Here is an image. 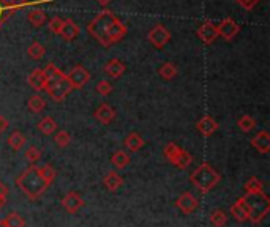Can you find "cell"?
<instances>
[{
    "mask_svg": "<svg viewBox=\"0 0 270 227\" xmlns=\"http://www.w3.org/2000/svg\"><path fill=\"white\" fill-rule=\"evenodd\" d=\"M87 30L103 46H111L117 43L127 33V27L109 11L100 13L89 24Z\"/></svg>",
    "mask_w": 270,
    "mask_h": 227,
    "instance_id": "cell-1",
    "label": "cell"
},
{
    "mask_svg": "<svg viewBox=\"0 0 270 227\" xmlns=\"http://www.w3.org/2000/svg\"><path fill=\"white\" fill-rule=\"evenodd\" d=\"M16 187L23 191L29 199L35 200V199H40L46 193V190L49 188V184L45 181V178L41 177V174L38 172V166L32 164V166H29L23 174L16 178Z\"/></svg>",
    "mask_w": 270,
    "mask_h": 227,
    "instance_id": "cell-2",
    "label": "cell"
},
{
    "mask_svg": "<svg viewBox=\"0 0 270 227\" xmlns=\"http://www.w3.org/2000/svg\"><path fill=\"white\" fill-rule=\"evenodd\" d=\"M191 183L196 187V190H199L201 193H209L212 188H215L220 183L221 177L220 174L210 166V164H201L198 169L193 171L191 177H190Z\"/></svg>",
    "mask_w": 270,
    "mask_h": 227,
    "instance_id": "cell-3",
    "label": "cell"
},
{
    "mask_svg": "<svg viewBox=\"0 0 270 227\" xmlns=\"http://www.w3.org/2000/svg\"><path fill=\"white\" fill-rule=\"evenodd\" d=\"M243 200L248 209V219L253 224L261 222L270 212V199L264 193L258 194H245Z\"/></svg>",
    "mask_w": 270,
    "mask_h": 227,
    "instance_id": "cell-4",
    "label": "cell"
},
{
    "mask_svg": "<svg viewBox=\"0 0 270 227\" xmlns=\"http://www.w3.org/2000/svg\"><path fill=\"white\" fill-rule=\"evenodd\" d=\"M45 90L48 92V95L54 99V101H64L70 92L73 90L71 84L67 79V74L65 73H60L59 76H55L54 79L48 80L46 82V87Z\"/></svg>",
    "mask_w": 270,
    "mask_h": 227,
    "instance_id": "cell-5",
    "label": "cell"
},
{
    "mask_svg": "<svg viewBox=\"0 0 270 227\" xmlns=\"http://www.w3.org/2000/svg\"><path fill=\"white\" fill-rule=\"evenodd\" d=\"M67 79H68V82L71 84L73 90H74V89H76V90H81V89L84 87V86L87 84V82H89L90 73H89L84 67L76 65V67L67 74Z\"/></svg>",
    "mask_w": 270,
    "mask_h": 227,
    "instance_id": "cell-6",
    "label": "cell"
},
{
    "mask_svg": "<svg viewBox=\"0 0 270 227\" xmlns=\"http://www.w3.org/2000/svg\"><path fill=\"white\" fill-rule=\"evenodd\" d=\"M169 39H171V33L166 30L164 26H157L149 32V41L158 49H161L168 45Z\"/></svg>",
    "mask_w": 270,
    "mask_h": 227,
    "instance_id": "cell-7",
    "label": "cell"
},
{
    "mask_svg": "<svg viewBox=\"0 0 270 227\" xmlns=\"http://www.w3.org/2000/svg\"><path fill=\"white\" fill-rule=\"evenodd\" d=\"M176 205H177V209H179L182 213L191 215V213H195V212L198 210L199 202H198V199H196L191 193H183V194L177 199Z\"/></svg>",
    "mask_w": 270,
    "mask_h": 227,
    "instance_id": "cell-8",
    "label": "cell"
},
{
    "mask_svg": "<svg viewBox=\"0 0 270 227\" xmlns=\"http://www.w3.org/2000/svg\"><path fill=\"white\" fill-rule=\"evenodd\" d=\"M217 30H218V36L224 38L226 41H229L239 33L240 26L236 23V20H233L231 17H226V19L221 20L220 26H217Z\"/></svg>",
    "mask_w": 270,
    "mask_h": 227,
    "instance_id": "cell-9",
    "label": "cell"
},
{
    "mask_svg": "<svg viewBox=\"0 0 270 227\" xmlns=\"http://www.w3.org/2000/svg\"><path fill=\"white\" fill-rule=\"evenodd\" d=\"M62 207H64L68 213H78L82 207H84V199H82L78 193L71 191L64 196L62 199Z\"/></svg>",
    "mask_w": 270,
    "mask_h": 227,
    "instance_id": "cell-10",
    "label": "cell"
},
{
    "mask_svg": "<svg viewBox=\"0 0 270 227\" xmlns=\"http://www.w3.org/2000/svg\"><path fill=\"white\" fill-rule=\"evenodd\" d=\"M198 36L204 41L205 45H212L214 41L218 38V30L217 26L212 23H205L198 29Z\"/></svg>",
    "mask_w": 270,
    "mask_h": 227,
    "instance_id": "cell-11",
    "label": "cell"
},
{
    "mask_svg": "<svg viewBox=\"0 0 270 227\" xmlns=\"http://www.w3.org/2000/svg\"><path fill=\"white\" fill-rule=\"evenodd\" d=\"M252 147L256 149L259 153H268L270 152V134L267 131H261L258 133L253 139H252Z\"/></svg>",
    "mask_w": 270,
    "mask_h": 227,
    "instance_id": "cell-12",
    "label": "cell"
},
{
    "mask_svg": "<svg viewBox=\"0 0 270 227\" xmlns=\"http://www.w3.org/2000/svg\"><path fill=\"white\" fill-rule=\"evenodd\" d=\"M95 118L103 123V125H108V123H111L114 118H115V111L112 106L106 105V102H103V105L98 106V109L95 111Z\"/></svg>",
    "mask_w": 270,
    "mask_h": 227,
    "instance_id": "cell-13",
    "label": "cell"
},
{
    "mask_svg": "<svg viewBox=\"0 0 270 227\" xmlns=\"http://www.w3.org/2000/svg\"><path fill=\"white\" fill-rule=\"evenodd\" d=\"M196 128H198V131H199L202 136H212V134L218 130V123H217L212 117L205 115V117H202V118L196 123Z\"/></svg>",
    "mask_w": 270,
    "mask_h": 227,
    "instance_id": "cell-14",
    "label": "cell"
},
{
    "mask_svg": "<svg viewBox=\"0 0 270 227\" xmlns=\"http://www.w3.org/2000/svg\"><path fill=\"white\" fill-rule=\"evenodd\" d=\"M27 82H29V86L35 90V92H41V90H45L46 87V77L43 74V70H33L29 77H27Z\"/></svg>",
    "mask_w": 270,
    "mask_h": 227,
    "instance_id": "cell-15",
    "label": "cell"
},
{
    "mask_svg": "<svg viewBox=\"0 0 270 227\" xmlns=\"http://www.w3.org/2000/svg\"><path fill=\"white\" fill-rule=\"evenodd\" d=\"M59 35H60L62 38H64L65 41H73V39H76L78 35H79V27L76 26L74 20L67 19V20H64V26H62Z\"/></svg>",
    "mask_w": 270,
    "mask_h": 227,
    "instance_id": "cell-16",
    "label": "cell"
},
{
    "mask_svg": "<svg viewBox=\"0 0 270 227\" xmlns=\"http://www.w3.org/2000/svg\"><path fill=\"white\" fill-rule=\"evenodd\" d=\"M125 70H127L125 64H123V61H120L119 58H112V60H109L108 64L105 65V73L108 76H111L112 79L120 77L123 73H125Z\"/></svg>",
    "mask_w": 270,
    "mask_h": 227,
    "instance_id": "cell-17",
    "label": "cell"
},
{
    "mask_svg": "<svg viewBox=\"0 0 270 227\" xmlns=\"http://www.w3.org/2000/svg\"><path fill=\"white\" fill-rule=\"evenodd\" d=\"M231 215L239 221V222H245L248 221V209H246V203L243 200V197L237 199L234 202V205H231Z\"/></svg>",
    "mask_w": 270,
    "mask_h": 227,
    "instance_id": "cell-18",
    "label": "cell"
},
{
    "mask_svg": "<svg viewBox=\"0 0 270 227\" xmlns=\"http://www.w3.org/2000/svg\"><path fill=\"white\" fill-rule=\"evenodd\" d=\"M169 162L174 164V166L179 168V169H186L191 164V155L183 149H179L177 153L172 156V159Z\"/></svg>",
    "mask_w": 270,
    "mask_h": 227,
    "instance_id": "cell-19",
    "label": "cell"
},
{
    "mask_svg": "<svg viewBox=\"0 0 270 227\" xmlns=\"http://www.w3.org/2000/svg\"><path fill=\"white\" fill-rule=\"evenodd\" d=\"M103 183H105V187L111 191V193H114V191H117L122 184H123V178L119 175V172H115V171H111V172H108L106 175H105V178H103Z\"/></svg>",
    "mask_w": 270,
    "mask_h": 227,
    "instance_id": "cell-20",
    "label": "cell"
},
{
    "mask_svg": "<svg viewBox=\"0 0 270 227\" xmlns=\"http://www.w3.org/2000/svg\"><path fill=\"white\" fill-rule=\"evenodd\" d=\"M123 143H125V149L128 152H138L144 147V139L138 133H131L127 136L125 140H123Z\"/></svg>",
    "mask_w": 270,
    "mask_h": 227,
    "instance_id": "cell-21",
    "label": "cell"
},
{
    "mask_svg": "<svg viewBox=\"0 0 270 227\" xmlns=\"http://www.w3.org/2000/svg\"><path fill=\"white\" fill-rule=\"evenodd\" d=\"M26 142H27V139H26V136L21 133V131H13L10 134V137H8V146L14 152H21V150H23L24 146H26Z\"/></svg>",
    "mask_w": 270,
    "mask_h": 227,
    "instance_id": "cell-22",
    "label": "cell"
},
{
    "mask_svg": "<svg viewBox=\"0 0 270 227\" xmlns=\"http://www.w3.org/2000/svg\"><path fill=\"white\" fill-rule=\"evenodd\" d=\"M111 162H112V166L115 169L122 171V169H125L130 164V155L127 152H123V150H119V152H115L111 156Z\"/></svg>",
    "mask_w": 270,
    "mask_h": 227,
    "instance_id": "cell-23",
    "label": "cell"
},
{
    "mask_svg": "<svg viewBox=\"0 0 270 227\" xmlns=\"http://www.w3.org/2000/svg\"><path fill=\"white\" fill-rule=\"evenodd\" d=\"M27 19H29V23L33 26V27H41V26H45L46 24V13H43L41 10H30V13L27 14Z\"/></svg>",
    "mask_w": 270,
    "mask_h": 227,
    "instance_id": "cell-24",
    "label": "cell"
},
{
    "mask_svg": "<svg viewBox=\"0 0 270 227\" xmlns=\"http://www.w3.org/2000/svg\"><path fill=\"white\" fill-rule=\"evenodd\" d=\"M27 108L33 112V114H40V112H43V109L46 108V101L43 96H40V95H33L29 98L27 101Z\"/></svg>",
    "mask_w": 270,
    "mask_h": 227,
    "instance_id": "cell-25",
    "label": "cell"
},
{
    "mask_svg": "<svg viewBox=\"0 0 270 227\" xmlns=\"http://www.w3.org/2000/svg\"><path fill=\"white\" fill-rule=\"evenodd\" d=\"M38 130L43 133V134H46V136H51L55 130H57V123H55V120L54 118H51V117H45L43 120H40L38 121Z\"/></svg>",
    "mask_w": 270,
    "mask_h": 227,
    "instance_id": "cell-26",
    "label": "cell"
},
{
    "mask_svg": "<svg viewBox=\"0 0 270 227\" xmlns=\"http://www.w3.org/2000/svg\"><path fill=\"white\" fill-rule=\"evenodd\" d=\"M245 193L246 194H258V193H264V184L259 178L256 177H252L245 183Z\"/></svg>",
    "mask_w": 270,
    "mask_h": 227,
    "instance_id": "cell-27",
    "label": "cell"
},
{
    "mask_svg": "<svg viewBox=\"0 0 270 227\" xmlns=\"http://www.w3.org/2000/svg\"><path fill=\"white\" fill-rule=\"evenodd\" d=\"M158 74L164 79V80H171L177 76V67L174 64H171V61H166V64H163L158 70Z\"/></svg>",
    "mask_w": 270,
    "mask_h": 227,
    "instance_id": "cell-28",
    "label": "cell"
},
{
    "mask_svg": "<svg viewBox=\"0 0 270 227\" xmlns=\"http://www.w3.org/2000/svg\"><path fill=\"white\" fill-rule=\"evenodd\" d=\"M38 172L41 174V177L45 178V181L49 184H52V181L55 180V177H57V172H55V169L51 166V164H45V166H38Z\"/></svg>",
    "mask_w": 270,
    "mask_h": 227,
    "instance_id": "cell-29",
    "label": "cell"
},
{
    "mask_svg": "<svg viewBox=\"0 0 270 227\" xmlns=\"http://www.w3.org/2000/svg\"><path fill=\"white\" fill-rule=\"evenodd\" d=\"M237 125H239L240 131H243V133H250V131L255 130V127H256V120H255L252 115H243V117L239 118Z\"/></svg>",
    "mask_w": 270,
    "mask_h": 227,
    "instance_id": "cell-30",
    "label": "cell"
},
{
    "mask_svg": "<svg viewBox=\"0 0 270 227\" xmlns=\"http://www.w3.org/2000/svg\"><path fill=\"white\" fill-rule=\"evenodd\" d=\"M210 222L214 227H224L226 222H227V215L223 212V210H214L210 213Z\"/></svg>",
    "mask_w": 270,
    "mask_h": 227,
    "instance_id": "cell-31",
    "label": "cell"
},
{
    "mask_svg": "<svg viewBox=\"0 0 270 227\" xmlns=\"http://www.w3.org/2000/svg\"><path fill=\"white\" fill-rule=\"evenodd\" d=\"M27 54H29V57L33 58V60H40L41 57H43V55L46 54V49H45L43 45H40L38 41H35V43H32V45L29 46Z\"/></svg>",
    "mask_w": 270,
    "mask_h": 227,
    "instance_id": "cell-32",
    "label": "cell"
},
{
    "mask_svg": "<svg viewBox=\"0 0 270 227\" xmlns=\"http://www.w3.org/2000/svg\"><path fill=\"white\" fill-rule=\"evenodd\" d=\"M4 221H5V224H7L8 227H24V225H26L24 218L21 216V215H17V213H14V212L8 213V216H7Z\"/></svg>",
    "mask_w": 270,
    "mask_h": 227,
    "instance_id": "cell-33",
    "label": "cell"
},
{
    "mask_svg": "<svg viewBox=\"0 0 270 227\" xmlns=\"http://www.w3.org/2000/svg\"><path fill=\"white\" fill-rule=\"evenodd\" d=\"M54 142L57 143V146H59L60 149H65V147L70 146L71 136H70L68 131H59V133L55 134V137H54Z\"/></svg>",
    "mask_w": 270,
    "mask_h": 227,
    "instance_id": "cell-34",
    "label": "cell"
},
{
    "mask_svg": "<svg viewBox=\"0 0 270 227\" xmlns=\"http://www.w3.org/2000/svg\"><path fill=\"white\" fill-rule=\"evenodd\" d=\"M24 156H26V159L30 162V166H32V164H35V162H36V161L41 158V152H40V149H38V147H35V146H30V147L26 150Z\"/></svg>",
    "mask_w": 270,
    "mask_h": 227,
    "instance_id": "cell-35",
    "label": "cell"
},
{
    "mask_svg": "<svg viewBox=\"0 0 270 227\" xmlns=\"http://www.w3.org/2000/svg\"><path fill=\"white\" fill-rule=\"evenodd\" d=\"M97 92L101 95V96H108L112 93V86H111V82L108 80H100L98 84H97Z\"/></svg>",
    "mask_w": 270,
    "mask_h": 227,
    "instance_id": "cell-36",
    "label": "cell"
},
{
    "mask_svg": "<svg viewBox=\"0 0 270 227\" xmlns=\"http://www.w3.org/2000/svg\"><path fill=\"white\" fill-rule=\"evenodd\" d=\"M62 26H64V19L59 17V16H55V17H52V19L49 20V29H51L52 33H57V35H59Z\"/></svg>",
    "mask_w": 270,
    "mask_h": 227,
    "instance_id": "cell-37",
    "label": "cell"
},
{
    "mask_svg": "<svg viewBox=\"0 0 270 227\" xmlns=\"http://www.w3.org/2000/svg\"><path fill=\"white\" fill-rule=\"evenodd\" d=\"M179 149H180V147H177L174 142H169L168 146L164 147V158L168 159V161H171V159H172V156L177 153V150H179Z\"/></svg>",
    "mask_w": 270,
    "mask_h": 227,
    "instance_id": "cell-38",
    "label": "cell"
},
{
    "mask_svg": "<svg viewBox=\"0 0 270 227\" xmlns=\"http://www.w3.org/2000/svg\"><path fill=\"white\" fill-rule=\"evenodd\" d=\"M7 196H8V188L5 187V184L0 181V210H2L5 207L7 203Z\"/></svg>",
    "mask_w": 270,
    "mask_h": 227,
    "instance_id": "cell-39",
    "label": "cell"
},
{
    "mask_svg": "<svg viewBox=\"0 0 270 227\" xmlns=\"http://www.w3.org/2000/svg\"><path fill=\"white\" fill-rule=\"evenodd\" d=\"M259 2H261V0H237V4L240 7H243L245 10H253Z\"/></svg>",
    "mask_w": 270,
    "mask_h": 227,
    "instance_id": "cell-40",
    "label": "cell"
},
{
    "mask_svg": "<svg viewBox=\"0 0 270 227\" xmlns=\"http://www.w3.org/2000/svg\"><path fill=\"white\" fill-rule=\"evenodd\" d=\"M8 127H10V121H8V118H7V117H4V115H0V134L5 133V131L8 130Z\"/></svg>",
    "mask_w": 270,
    "mask_h": 227,
    "instance_id": "cell-41",
    "label": "cell"
},
{
    "mask_svg": "<svg viewBox=\"0 0 270 227\" xmlns=\"http://www.w3.org/2000/svg\"><path fill=\"white\" fill-rule=\"evenodd\" d=\"M27 5V0H11V7L16 8V7H26Z\"/></svg>",
    "mask_w": 270,
    "mask_h": 227,
    "instance_id": "cell-42",
    "label": "cell"
},
{
    "mask_svg": "<svg viewBox=\"0 0 270 227\" xmlns=\"http://www.w3.org/2000/svg\"><path fill=\"white\" fill-rule=\"evenodd\" d=\"M98 4H100L101 7H106L108 4H111V0H98Z\"/></svg>",
    "mask_w": 270,
    "mask_h": 227,
    "instance_id": "cell-43",
    "label": "cell"
},
{
    "mask_svg": "<svg viewBox=\"0 0 270 227\" xmlns=\"http://www.w3.org/2000/svg\"><path fill=\"white\" fill-rule=\"evenodd\" d=\"M0 227H8V225L5 224V221H4V219H0Z\"/></svg>",
    "mask_w": 270,
    "mask_h": 227,
    "instance_id": "cell-44",
    "label": "cell"
}]
</instances>
